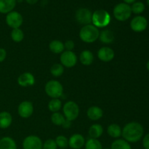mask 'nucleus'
<instances>
[{"instance_id": "obj_27", "label": "nucleus", "mask_w": 149, "mask_h": 149, "mask_svg": "<svg viewBox=\"0 0 149 149\" xmlns=\"http://www.w3.org/2000/svg\"><path fill=\"white\" fill-rule=\"evenodd\" d=\"M66 121L65 116L59 112L53 113L51 116V122L56 126H63Z\"/></svg>"}, {"instance_id": "obj_8", "label": "nucleus", "mask_w": 149, "mask_h": 149, "mask_svg": "<svg viewBox=\"0 0 149 149\" xmlns=\"http://www.w3.org/2000/svg\"><path fill=\"white\" fill-rule=\"evenodd\" d=\"M77 61H78V58H77V55L72 51L65 50L61 54L60 61H61V64L63 67L72 68L77 65Z\"/></svg>"}, {"instance_id": "obj_12", "label": "nucleus", "mask_w": 149, "mask_h": 149, "mask_svg": "<svg viewBox=\"0 0 149 149\" xmlns=\"http://www.w3.org/2000/svg\"><path fill=\"white\" fill-rule=\"evenodd\" d=\"M17 113L19 116L23 119H28L31 117L33 113V103L29 100L21 102L17 108Z\"/></svg>"}, {"instance_id": "obj_30", "label": "nucleus", "mask_w": 149, "mask_h": 149, "mask_svg": "<svg viewBox=\"0 0 149 149\" xmlns=\"http://www.w3.org/2000/svg\"><path fill=\"white\" fill-rule=\"evenodd\" d=\"M50 73L53 77H59L64 73V67L61 63H55L51 66Z\"/></svg>"}, {"instance_id": "obj_2", "label": "nucleus", "mask_w": 149, "mask_h": 149, "mask_svg": "<svg viewBox=\"0 0 149 149\" xmlns=\"http://www.w3.org/2000/svg\"><path fill=\"white\" fill-rule=\"evenodd\" d=\"M100 35L98 29L93 24L84 26L79 31V37L85 43H93L97 40Z\"/></svg>"}, {"instance_id": "obj_17", "label": "nucleus", "mask_w": 149, "mask_h": 149, "mask_svg": "<svg viewBox=\"0 0 149 149\" xmlns=\"http://www.w3.org/2000/svg\"><path fill=\"white\" fill-rule=\"evenodd\" d=\"M16 0H0V13L7 14L13 11L16 6Z\"/></svg>"}, {"instance_id": "obj_34", "label": "nucleus", "mask_w": 149, "mask_h": 149, "mask_svg": "<svg viewBox=\"0 0 149 149\" xmlns=\"http://www.w3.org/2000/svg\"><path fill=\"white\" fill-rule=\"evenodd\" d=\"M74 47H75V44L72 40H67L64 43V48L67 51H72L74 49Z\"/></svg>"}, {"instance_id": "obj_4", "label": "nucleus", "mask_w": 149, "mask_h": 149, "mask_svg": "<svg viewBox=\"0 0 149 149\" xmlns=\"http://www.w3.org/2000/svg\"><path fill=\"white\" fill-rule=\"evenodd\" d=\"M113 14L115 18L119 21H126L132 15L130 5L124 2L119 3L113 7Z\"/></svg>"}, {"instance_id": "obj_33", "label": "nucleus", "mask_w": 149, "mask_h": 149, "mask_svg": "<svg viewBox=\"0 0 149 149\" xmlns=\"http://www.w3.org/2000/svg\"><path fill=\"white\" fill-rule=\"evenodd\" d=\"M58 146L55 143V140L47 139L43 143L42 145V149H57Z\"/></svg>"}, {"instance_id": "obj_5", "label": "nucleus", "mask_w": 149, "mask_h": 149, "mask_svg": "<svg viewBox=\"0 0 149 149\" xmlns=\"http://www.w3.org/2000/svg\"><path fill=\"white\" fill-rule=\"evenodd\" d=\"M46 94L51 98H59L63 94V87L57 80H50L46 83L45 87Z\"/></svg>"}, {"instance_id": "obj_11", "label": "nucleus", "mask_w": 149, "mask_h": 149, "mask_svg": "<svg viewBox=\"0 0 149 149\" xmlns=\"http://www.w3.org/2000/svg\"><path fill=\"white\" fill-rule=\"evenodd\" d=\"M148 26V20L142 15H137L132 19L130 22V28L135 32H142L146 29Z\"/></svg>"}, {"instance_id": "obj_1", "label": "nucleus", "mask_w": 149, "mask_h": 149, "mask_svg": "<svg viewBox=\"0 0 149 149\" xmlns=\"http://www.w3.org/2000/svg\"><path fill=\"white\" fill-rule=\"evenodd\" d=\"M143 126L136 122H129L122 130V136L128 143L138 142L143 138Z\"/></svg>"}, {"instance_id": "obj_6", "label": "nucleus", "mask_w": 149, "mask_h": 149, "mask_svg": "<svg viewBox=\"0 0 149 149\" xmlns=\"http://www.w3.org/2000/svg\"><path fill=\"white\" fill-rule=\"evenodd\" d=\"M63 112L65 119L69 122L76 120L79 115V107L74 101L66 102L63 106Z\"/></svg>"}, {"instance_id": "obj_42", "label": "nucleus", "mask_w": 149, "mask_h": 149, "mask_svg": "<svg viewBox=\"0 0 149 149\" xmlns=\"http://www.w3.org/2000/svg\"><path fill=\"white\" fill-rule=\"evenodd\" d=\"M103 149H111V148H103Z\"/></svg>"}, {"instance_id": "obj_13", "label": "nucleus", "mask_w": 149, "mask_h": 149, "mask_svg": "<svg viewBox=\"0 0 149 149\" xmlns=\"http://www.w3.org/2000/svg\"><path fill=\"white\" fill-rule=\"evenodd\" d=\"M115 52L113 49L109 47H103L97 52V58L103 62H110L114 58Z\"/></svg>"}, {"instance_id": "obj_14", "label": "nucleus", "mask_w": 149, "mask_h": 149, "mask_svg": "<svg viewBox=\"0 0 149 149\" xmlns=\"http://www.w3.org/2000/svg\"><path fill=\"white\" fill-rule=\"evenodd\" d=\"M85 139L81 134L75 133L68 139V146L71 149H81L85 144Z\"/></svg>"}, {"instance_id": "obj_40", "label": "nucleus", "mask_w": 149, "mask_h": 149, "mask_svg": "<svg viewBox=\"0 0 149 149\" xmlns=\"http://www.w3.org/2000/svg\"><path fill=\"white\" fill-rule=\"evenodd\" d=\"M146 68H147V69H148V71H149V61H148V62H147Z\"/></svg>"}, {"instance_id": "obj_39", "label": "nucleus", "mask_w": 149, "mask_h": 149, "mask_svg": "<svg viewBox=\"0 0 149 149\" xmlns=\"http://www.w3.org/2000/svg\"><path fill=\"white\" fill-rule=\"evenodd\" d=\"M124 1V3H126V4H133L134 2H135V1H137V0H123Z\"/></svg>"}, {"instance_id": "obj_15", "label": "nucleus", "mask_w": 149, "mask_h": 149, "mask_svg": "<svg viewBox=\"0 0 149 149\" xmlns=\"http://www.w3.org/2000/svg\"><path fill=\"white\" fill-rule=\"evenodd\" d=\"M17 84L23 87L33 86L35 84V77L31 73L25 72L20 74L17 78Z\"/></svg>"}, {"instance_id": "obj_38", "label": "nucleus", "mask_w": 149, "mask_h": 149, "mask_svg": "<svg viewBox=\"0 0 149 149\" xmlns=\"http://www.w3.org/2000/svg\"><path fill=\"white\" fill-rule=\"evenodd\" d=\"M39 0H26V2L29 4H35L38 2Z\"/></svg>"}, {"instance_id": "obj_24", "label": "nucleus", "mask_w": 149, "mask_h": 149, "mask_svg": "<svg viewBox=\"0 0 149 149\" xmlns=\"http://www.w3.org/2000/svg\"><path fill=\"white\" fill-rule=\"evenodd\" d=\"M49 49L55 54H61L64 51V43L60 40H52L49 44Z\"/></svg>"}, {"instance_id": "obj_35", "label": "nucleus", "mask_w": 149, "mask_h": 149, "mask_svg": "<svg viewBox=\"0 0 149 149\" xmlns=\"http://www.w3.org/2000/svg\"><path fill=\"white\" fill-rule=\"evenodd\" d=\"M143 146L145 149H149V133L146 135L143 139Z\"/></svg>"}, {"instance_id": "obj_37", "label": "nucleus", "mask_w": 149, "mask_h": 149, "mask_svg": "<svg viewBox=\"0 0 149 149\" xmlns=\"http://www.w3.org/2000/svg\"><path fill=\"white\" fill-rule=\"evenodd\" d=\"M71 126V122H69V121L66 120L65 122V123L63 124V127L64 128H70Z\"/></svg>"}, {"instance_id": "obj_36", "label": "nucleus", "mask_w": 149, "mask_h": 149, "mask_svg": "<svg viewBox=\"0 0 149 149\" xmlns=\"http://www.w3.org/2000/svg\"><path fill=\"white\" fill-rule=\"evenodd\" d=\"M7 58V51L4 48L0 47V63H2Z\"/></svg>"}, {"instance_id": "obj_18", "label": "nucleus", "mask_w": 149, "mask_h": 149, "mask_svg": "<svg viewBox=\"0 0 149 149\" xmlns=\"http://www.w3.org/2000/svg\"><path fill=\"white\" fill-rule=\"evenodd\" d=\"M13 123V116L7 111L0 112V129L5 130L11 126Z\"/></svg>"}, {"instance_id": "obj_23", "label": "nucleus", "mask_w": 149, "mask_h": 149, "mask_svg": "<svg viewBox=\"0 0 149 149\" xmlns=\"http://www.w3.org/2000/svg\"><path fill=\"white\" fill-rule=\"evenodd\" d=\"M107 133L111 138L119 139L122 136V129L117 124H111L108 127Z\"/></svg>"}, {"instance_id": "obj_19", "label": "nucleus", "mask_w": 149, "mask_h": 149, "mask_svg": "<svg viewBox=\"0 0 149 149\" xmlns=\"http://www.w3.org/2000/svg\"><path fill=\"white\" fill-rule=\"evenodd\" d=\"M98 39H100V42L103 44H106V45L111 44L114 41V33L111 30L106 29V30H103L100 32Z\"/></svg>"}, {"instance_id": "obj_16", "label": "nucleus", "mask_w": 149, "mask_h": 149, "mask_svg": "<svg viewBox=\"0 0 149 149\" xmlns=\"http://www.w3.org/2000/svg\"><path fill=\"white\" fill-rule=\"evenodd\" d=\"M87 117L92 121H97L101 119L103 116V111L98 106H91L87 109Z\"/></svg>"}, {"instance_id": "obj_29", "label": "nucleus", "mask_w": 149, "mask_h": 149, "mask_svg": "<svg viewBox=\"0 0 149 149\" xmlns=\"http://www.w3.org/2000/svg\"><path fill=\"white\" fill-rule=\"evenodd\" d=\"M85 149H103L101 143L97 139L89 138L84 144Z\"/></svg>"}, {"instance_id": "obj_22", "label": "nucleus", "mask_w": 149, "mask_h": 149, "mask_svg": "<svg viewBox=\"0 0 149 149\" xmlns=\"http://www.w3.org/2000/svg\"><path fill=\"white\" fill-rule=\"evenodd\" d=\"M90 138L98 139L103 133V127L100 124H94L90 127L88 131Z\"/></svg>"}, {"instance_id": "obj_31", "label": "nucleus", "mask_w": 149, "mask_h": 149, "mask_svg": "<svg viewBox=\"0 0 149 149\" xmlns=\"http://www.w3.org/2000/svg\"><path fill=\"white\" fill-rule=\"evenodd\" d=\"M131 7V10H132V13H134L135 15H140L141 13H143L145 10V4L142 2V1H135L133 4H132Z\"/></svg>"}, {"instance_id": "obj_7", "label": "nucleus", "mask_w": 149, "mask_h": 149, "mask_svg": "<svg viewBox=\"0 0 149 149\" xmlns=\"http://www.w3.org/2000/svg\"><path fill=\"white\" fill-rule=\"evenodd\" d=\"M5 21L7 26L11 29H20L23 24V18L20 13L17 11H12L7 14Z\"/></svg>"}, {"instance_id": "obj_3", "label": "nucleus", "mask_w": 149, "mask_h": 149, "mask_svg": "<svg viewBox=\"0 0 149 149\" xmlns=\"http://www.w3.org/2000/svg\"><path fill=\"white\" fill-rule=\"evenodd\" d=\"M111 15L106 10H97L93 13L92 23L95 27L105 28L109 25L111 22Z\"/></svg>"}, {"instance_id": "obj_28", "label": "nucleus", "mask_w": 149, "mask_h": 149, "mask_svg": "<svg viewBox=\"0 0 149 149\" xmlns=\"http://www.w3.org/2000/svg\"><path fill=\"white\" fill-rule=\"evenodd\" d=\"M10 36L13 42L16 43L22 42L24 39V33L20 29H13L10 33Z\"/></svg>"}, {"instance_id": "obj_25", "label": "nucleus", "mask_w": 149, "mask_h": 149, "mask_svg": "<svg viewBox=\"0 0 149 149\" xmlns=\"http://www.w3.org/2000/svg\"><path fill=\"white\" fill-rule=\"evenodd\" d=\"M111 149H132V147L125 140L116 139L111 143Z\"/></svg>"}, {"instance_id": "obj_20", "label": "nucleus", "mask_w": 149, "mask_h": 149, "mask_svg": "<svg viewBox=\"0 0 149 149\" xmlns=\"http://www.w3.org/2000/svg\"><path fill=\"white\" fill-rule=\"evenodd\" d=\"M80 62L84 65H90L94 61V55L89 49H85L81 52L79 56Z\"/></svg>"}, {"instance_id": "obj_9", "label": "nucleus", "mask_w": 149, "mask_h": 149, "mask_svg": "<svg viewBox=\"0 0 149 149\" xmlns=\"http://www.w3.org/2000/svg\"><path fill=\"white\" fill-rule=\"evenodd\" d=\"M42 139L36 135H29L23 139V149H42Z\"/></svg>"}, {"instance_id": "obj_32", "label": "nucleus", "mask_w": 149, "mask_h": 149, "mask_svg": "<svg viewBox=\"0 0 149 149\" xmlns=\"http://www.w3.org/2000/svg\"><path fill=\"white\" fill-rule=\"evenodd\" d=\"M57 146L61 149H65L68 146V139L64 135H58L55 140Z\"/></svg>"}, {"instance_id": "obj_21", "label": "nucleus", "mask_w": 149, "mask_h": 149, "mask_svg": "<svg viewBox=\"0 0 149 149\" xmlns=\"http://www.w3.org/2000/svg\"><path fill=\"white\" fill-rule=\"evenodd\" d=\"M0 149H17V144L13 138L3 137L0 139Z\"/></svg>"}, {"instance_id": "obj_26", "label": "nucleus", "mask_w": 149, "mask_h": 149, "mask_svg": "<svg viewBox=\"0 0 149 149\" xmlns=\"http://www.w3.org/2000/svg\"><path fill=\"white\" fill-rule=\"evenodd\" d=\"M62 108V102L59 98H52L48 103V109L52 113L58 112Z\"/></svg>"}, {"instance_id": "obj_41", "label": "nucleus", "mask_w": 149, "mask_h": 149, "mask_svg": "<svg viewBox=\"0 0 149 149\" xmlns=\"http://www.w3.org/2000/svg\"><path fill=\"white\" fill-rule=\"evenodd\" d=\"M146 2H147V4H148V6L149 7V0H146Z\"/></svg>"}, {"instance_id": "obj_10", "label": "nucleus", "mask_w": 149, "mask_h": 149, "mask_svg": "<svg viewBox=\"0 0 149 149\" xmlns=\"http://www.w3.org/2000/svg\"><path fill=\"white\" fill-rule=\"evenodd\" d=\"M92 16H93V13L87 8H79L77 10L75 15L77 21L79 24L84 25V26L91 24Z\"/></svg>"}]
</instances>
